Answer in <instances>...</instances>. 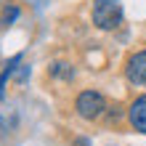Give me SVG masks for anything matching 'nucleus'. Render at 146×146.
I'll return each mask as SVG.
<instances>
[{"label": "nucleus", "mask_w": 146, "mask_h": 146, "mask_svg": "<svg viewBox=\"0 0 146 146\" xmlns=\"http://www.w3.org/2000/svg\"><path fill=\"white\" fill-rule=\"evenodd\" d=\"M0 127H3V119H0Z\"/></svg>", "instance_id": "9"}, {"label": "nucleus", "mask_w": 146, "mask_h": 146, "mask_svg": "<svg viewBox=\"0 0 146 146\" xmlns=\"http://www.w3.org/2000/svg\"><path fill=\"white\" fill-rule=\"evenodd\" d=\"M127 122H130V127L135 133L146 135V93L138 96L130 106H127Z\"/></svg>", "instance_id": "4"}, {"label": "nucleus", "mask_w": 146, "mask_h": 146, "mask_svg": "<svg viewBox=\"0 0 146 146\" xmlns=\"http://www.w3.org/2000/svg\"><path fill=\"white\" fill-rule=\"evenodd\" d=\"M27 72H29V66H21V72H19V77H16V80L24 82V80H27Z\"/></svg>", "instance_id": "7"}, {"label": "nucleus", "mask_w": 146, "mask_h": 146, "mask_svg": "<svg viewBox=\"0 0 146 146\" xmlns=\"http://www.w3.org/2000/svg\"><path fill=\"white\" fill-rule=\"evenodd\" d=\"M72 146H90V141H88V138H74Z\"/></svg>", "instance_id": "8"}, {"label": "nucleus", "mask_w": 146, "mask_h": 146, "mask_svg": "<svg viewBox=\"0 0 146 146\" xmlns=\"http://www.w3.org/2000/svg\"><path fill=\"white\" fill-rule=\"evenodd\" d=\"M19 16H21V8L19 5H8L5 11H3V16H0V24H3V27H11Z\"/></svg>", "instance_id": "6"}, {"label": "nucleus", "mask_w": 146, "mask_h": 146, "mask_svg": "<svg viewBox=\"0 0 146 146\" xmlns=\"http://www.w3.org/2000/svg\"><path fill=\"white\" fill-rule=\"evenodd\" d=\"M125 77L130 85H146V48L135 50V53L125 61Z\"/></svg>", "instance_id": "3"}, {"label": "nucleus", "mask_w": 146, "mask_h": 146, "mask_svg": "<svg viewBox=\"0 0 146 146\" xmlns=\"http://www.w3.org/2000/svg\"><path fill=\"white\" fill-rule=\"evenodd\" d=\"M93 24L104 32H111L122 24V3L119 0H96L93 3Z\"/></svg>", "instance_id": "1"}, {"label": "nucleus", "mask_w": 146, "mask_h": 146, "mask_svg": "<svg viewBox=\"0 0 146 146\" xmlns=\"http://www.w3.org/2000/svg\"><path fill=\"white\" fill-rule=\"evenodd\" d=\"M48 72H50V77H58V80H66V82L74 77V69H72L69 64H64V61H53Z\"/></svg>", "instance_id": "5"}, {"label": "nucleus", "mask_w": 146, "mask_h": 146, "mask_svg": "<svg viewBox=\"0 0 146 146\" xmlns=\"http://www.w3.org/2000/svg\"><path fill=\"white\" fill-rule=\"evenodd\" d=\"M74 109H77V114L82 119L93 122V119H98L106 111V98L101 96L98 90H82L80 96H77V101H74Z\"/></svg>", "instance_id": "2"}]
</instances>
